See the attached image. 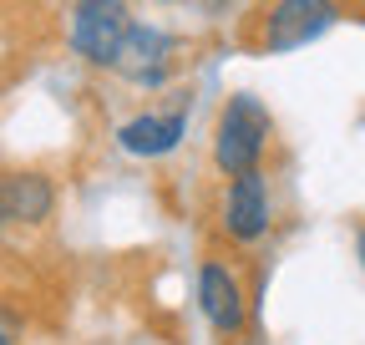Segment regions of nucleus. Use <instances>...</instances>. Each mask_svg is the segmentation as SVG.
Wrapping results in <instances>:
<instances>
[{
	"label": "nucleus",
	"mask_w": 365,
	"mask_h": 345,
	"mask_svg": "<svg viewBox=\"0 0 365 345\" xmlns=\"http://www.w3.org/2000/svg\"><path fill=\"white\" fill-rule=\"evenodd\" d=\"M269 107L254 97V92H239L228 97V107L218 112V127H213V163L228 172V178H239V172H254L264 148H269Z\"/></svg>",
	"instance_id": "1"
},
{
	"label": "nucleus",
	"mask_w": 365,
	"mask_h": 345,
	"mask_svg": "<svg viewBox=\"0 0 365 345\" xmlns=\"http://www.w3.org/2000/svg\"><path fill=\"white\" fill-rule=\"evenodd\" d=\"M335 21H340L335 0H274L259 21V51H269V56L299 51L309 41H319Z\"/></svg>",
	"instance_id": "2"
},
{
	"label": "nucleus",
	"mask_w": 365,
	"mask_h": 345,
	"mask_svg": "<svg viewBox=\"0 0 365 345\" xmlns=\"http://www.w3.org/2000/svg\"><path fill=\"white\" fill-rule=\"evenodd\" d=\"M132 16H127V0H76L71 6V46L76 56H86L91 66H112L122 51V36H127Z\"/></svg>",
	"instance_id": "3"
},
{
	"label": "nucleus",
	"mask_w": 365,
	"mask_h": 345,
	"mask_svg": "<svg viewBox=\"0 0 365 345\" xmlns=\"http://www.w3.org/2000/svg\"><path fill=\"white\" fill-rule=\"evenodd\" d=\"M198 310L203 320L223 335V340H234L249 320V305H244V284L234 279V269L218 264V259H208V264L198 269Z\"/></svg>",
	"instance_id": "4"
},
{
	"label": "nucleus",
	"mask_w": 365,
	"mask_h": 345,
	"mask_svg": "<svg viewBox=\"0 0 365 345\" xmlns=\"http://www.w3.org/2000/svg\"><path fill=\"white\" fill-rule=\"evenodd\" d=\"M168 66H173V36L158 31V26H127L112 71H122L137 86H158L168 76Z\"/></svg>",
	"instance_id": "5"
},
{
	"label": "nucleus",
	"mask_w": 365,
	"mask_h": 345,
	"mask_svg": "<svg viewBox=\"0 0 365 345\" xmlns=\"http://www.w3.org/2000/svg\"><path fill=\"white\" fill-rule=\"evenodd\" d=\"M223 229L239 244L264 239V229H269V183H264L259 168L239 172V178L228 183V193H223Z\"/></svg>",
	"instance_id": "6"
},
{
	"label": "nucleus",
	"mask_w": 365,
	"mask_h": 345,
	"mask_svg": "<svg viewBox=\"0 0 365 345\" xmlns=\"http://www.w3.org/2000/svg\"><path fill=\"white\" fill-rule=\"evenodd\" d=\"M182 133H188V117H182V112H163V117L148 112V117L122 122L117 127V143L132 158H163V153H173L182 143Z\"/></svg>",
	"instance_id": "7"
},
{
	"label": "nucleus",
	"mask_w": 365,
	"mask_h": 345,
	"mask_svg": "<svg viewBox=\"0 0 365 345\" xmlns=\"http://www.w3.org/2000/svg\"><path fill=\"white\" fill-rule=\"evenodd\" d=\"M0 203H6L11 224H46L51 208H56V188H51V178H41V172H11V178L0 183Z\"/></svg>",
	"instance_id": "8"
},
{
	"label": "nucleus",
	"mask_w": 365,
	"mask_h": 345,
	"mask_svg": "<svg viewBox=\"0 0 365 345\" xmlns=\"http://www.w3.org/2000/svg\"><path fill=\"white\" fill-rule=\"evenodd\" d=\"M355 249H360V269H365V229H360V244Z\"/></svg>",
	"instance_id": "9"
},
{
	"label": "nucleus",
	"mask_w": 365,
	"mask_h": 345,
	"mask_svg": "<svg viewBox=\"0 0 365 345\" xmlns=\"http://www.w3.org/2000/svg\"><path fill=\"white\" fill-rule=\"evenodd\" d=\"M6 224H11V219H6V203H0V229H6Z\"/></svg>",
	"instance_id": "10"
},
{
	"label": "nucleus",
	"mask_w": 365,
	"mask_h": 345,
	"mask_svg": "<svg viewBox=\"0 0 365 345\" xmlns=\"http://www.w3.org/2000/svg\"><path fill=\"white\" fill-rule=\"evenodd\" d=\"M198 6H223V0H198Z\"/></svg>",
	"instance_id": "11"
},
{
	"label": "nucleus",
	"mask_w": 365,
	"mask_h": 345,
	"mask_svg": "<svg viewBox=\"0 0 365 345\" xmlns=\"http://www.w3.org/2000/svg\"><path fill=\"white\" fill-rule=\"evenodd\" d=\"M0 345H11V335H6V330H0Z\"/></svg>",
	"instance_id": "12"
},
{
	"label": "nucleus",
	"mask_w": 365,
	"mask_h": 345,
	"mask_svg": "<svg viewBox=\"0 0 365 345\" xmlns=\"http://www.w3.org/2000/svg\"><path fill=\"white\" fill-rule=\"evenodd\" d=\"M158 6H168V0H158Z\"/></svg>",
	"instance_id": "13"
}]
</instances>
